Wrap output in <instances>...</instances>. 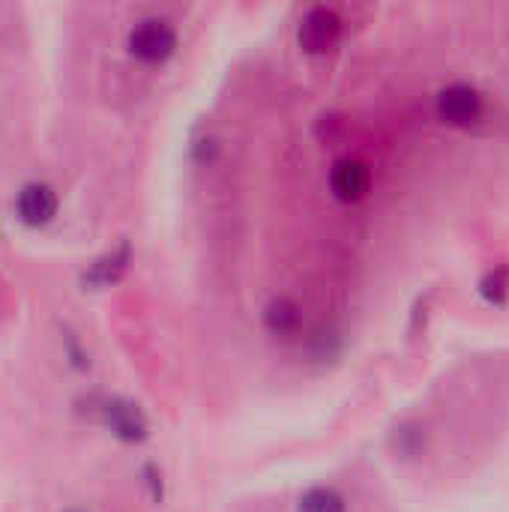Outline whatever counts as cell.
<instances>
[{
	"label": "cell",
	"instance_id": "2",
	"mask_svg": "<svg viewBox=\"0 0 509 512\" xmlns=\"http://www.w3.org/2000/svg\"><path fill=\"white\" fill-rule=\"evenodd\" d=\"M435 114L441 123L453 126V129H471L483 120L486 114V99L477 87L471 84H447L438 96H435Z\"/></svg>",
	"mask_w": 509,
	"mask_h": 512
},
{
	"label": "cell",
	"instance_id": "3",
	"mask_svg": "<svg viewBox=\"0 0 509 512\" xmlns=\"http://www.w3.org/2000/svg\"><path fill=\"white\" fill-rule=\"evenodd\" d=\"M342 15L330 6H312L297 27V45L306 54H324L330 51L339 39H342Z\"/></svg>",
	"mask_w": 509,
	"mask_h": 512
},
{
	"label": "cell",
	"instance_id": "8",
	"mask_svg": "<svg viewBox=\"0 0 509 512\" xmlns=\"http://www.w3.org/2000/svg\"><path fill=\"white\" fill-rule=\"evenodd\" d=\"M348 498L336 486H309L297 498V512H348Z\"/></svg>",
	"mask_w": 509,
	"mask_h": 512
},
{
	"label": "cell",
	"instance_id": "7",
	"mask_svg": "<svg viewBox=\"0 0 509 512\" xmlns=\"http://www.w3.org/2000/svg\"><path fill=\"white\" fill-rule=\"evenodd\" d=\"M264 330L273 336V339H291L297 336L300 324H303V309L297 300L291 297H273L267 306H264Z\"/></svg>",
	"mask_w": 509,
	"mask_h": 512
},
{
	"label": "cell",
	"instance_id": "4",
	"mask_svg": "<svg viewBox=\"0 0 509 512\" xmlns=\"http://www.w3.org/2000/svg\"><path fill=\"white\" fill-rule=\"evenodd\" d=\"M327 186H330V195L342 204H357L369 195L372 189V168L363 162V159H354V156H345L339 159L330 174H327Z\"/></svg>",
	"mask_w": 509,
	"mask_h": 512
},
{
	"label": "cell",
	"instance_id": "10",
	"mask_svg": "<svg viewBox=\"0 0 509 512\" xmlns=\"http://www.w3.org/2000/svg\"><path fill=\"white\" fill-rule=\"evenodd\" d=\"M69 512H84V510H69Z\"/></svg>",
	"mask_w": 509,
	"mask_h": 512
},
{
	"label": "cell",
	"instance_id": "6",
	"mask_svg": "<svg viewBox=\"0 0 509 512\" xmlns=\"http://www.w3.org/2000/svg\"><path fill=\"white\" fill-rule=\"evenodd\" d=\"M102 420L111 429L114 438L126 441V444H138L147 438V417L141 414L138 405L126 402V399H111L102 405Z\"/></svg>",
	"mask_w": 509,
	"mask_h": 512
},
{
	"label": "cell",
	"instance_id": "5",
	"mask_svg": "<svg viewBox=\"0 0 509 512\" xmlns=\"http://www.w3.org/2000/svg\"><path fill=\"white\" fill-rule=\"evenodd\" d=\"M57 207H60V198L57 192L42 183V180H33V183H24L15 195V213L18 219L27 225V228H42L48 225L54 216H57Z\"/></svg>",
	"mask_w": 509,
	"mask_h": 512
},
{
	"label": "cell",
	"instance_id": "9",
	"mask_svg": "<svg viewBox=\"0 0 509 512\" xmlns=\"http://www.w3.org/2000/svg\"><path fill=\"white\" fill-rule=\"evenodd\" d=\"M477 291H480V297H483L489 306H504L509 297V273L504 270V267L489 270V273L480 279Z\"/></svg>",
	"mask_w": 509,
	"mask_h": 512
},
{
	"label": "cell",
	"instance_id": "1",
	"mask_svg": "<svg viewBox=\"0 0 509 512\" xmlns=\"http://www.w3.org/2000/svg\"><path fill=\"white\" fill-rule=\"evenodd\" d=\"M126 48L141 63H165L177 51V27L162 15H147L135 21L126 33Z\"/></svg>",
	"mask_w": 509,
	"mask_h": 512
}]
</instances>
